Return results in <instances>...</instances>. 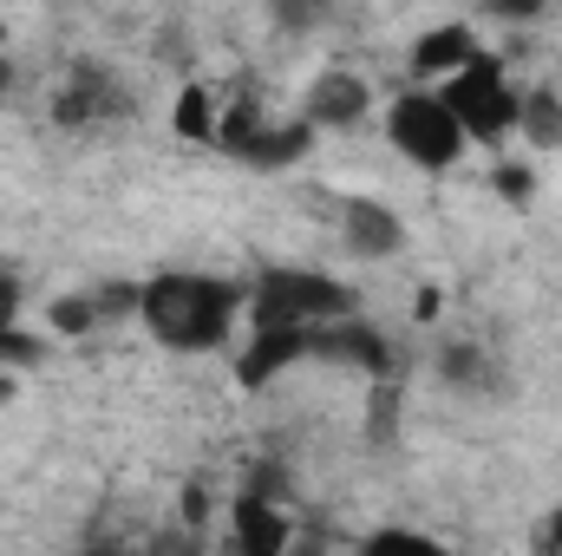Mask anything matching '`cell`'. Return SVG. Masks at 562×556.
<instances>
[{
    "instance_id": "cell-9",
    "label": "cell",
    "mask_w": 562,
    "mask_h": 556,
    "mask_svg": "<svg viewBox=\"0 0 562 556\" xmlns=\"http://www.w3.org/2000/svg\"><path fill=\"white\" fill-rule=\"evenodd\" d=\"M229 544L249 551V556H281L294 544L288 511H281L276 498H262V491H243V498L229 504Z\"/></svg>"
},
{
    "instance_id": "cell-6",
    "label": "cell",
    "mask_w": 562,
    "mask_h": 556,
    "mask_svg": "<svg viewBox=\"0 0 562 556\" xmlns=\"http://www.w3.org/2000/svg\"><path fill=\"white\" fill-rule=\"evenodd\" d=\"M307 354H314V327H294V321H256L249 347H236V380H243L249 393H262V387H276L281 374H288L294 360H307Z\"/></svg>"
},
{
    "instance_id": "cell-14",
    "label": "cell",
    "mask_w": 562,
    "mask_h": 556,
    "mask_svg": "<svg viewBox=\"0 0 562 556\" xmlns=\"http://www.w3.org/2000/svg\"><path fill=\"white\" fill-rule=\"evenodd\" d=\"M517 132L537 144V151H562V92L557 86H530V92H524Z\"/></svg>"
},
{
    "instance_id": "cell-4",
    "label": "cell",
    "mask_w": 562,
    "mask_h": 556,
    "mask_svg": "<svg viewBox=\"0 0 562 556\" xmlns=\"http://www.w3.org/2000/svg\"><path fill=\"white\" fill-rule=\"evenodd\" d=\"M438 92H445V105L458 112V125H464L471 144H491V138H510V132H517L524 92L504 79V66H497L491 53H477V59H464L451 79H438Z\"/></svg>"
},
{
    "instance_id": "cell-15",
    "label": "cell",
    "mask_w": 562,
    "mask_h": 556,
    "mask_svg": "<svg viewBox=\"0 0 562 556\" xmlns=\"http://www.w3.org/2000/svg\"><path fill=\"white\" fill-rule=\"evenodd\" d=\"M46 321H53V334H92V327H105V314H99V294L86 288V294H59L53 308H46Z\"/></svg>"
},
{
    "instance_id": "cell-12",
    "label": "cell",
    "mask_w": 562,
    "mask_h": 556,
    "mask_svg": "<svg viewBox=\"0 0 562 556\" xmlns=\"http://www.w3.org/2000/svg\"><path fill=\"white\" fill-rule=\"evenodd\" d=\"M307 151H314V125H307V119H294V125H269V119H262V125L243 138L236 157L256 164V170H281V164H294V157H307Z\"/></svg>"
},
{
    "instance_id": "cell-18",
    "label": "cell",
    "mask_w": 562,
    "mask_h": 556,
    "mask_svg": "<svg viewBox=\"0 0 562 556\" xmlns=\"http://www.w3.org/2000/svg\"><path fill=\"white\" fill-rule=\"evenodd\" d=\"M491 190H497L510 210H530V197H537V177H530V164H491Z\"/></svg>"
},
{
    "instance_id": "cell-25",
    "label": "cell",
    "mask_w": 562,
    "mask_h": 556,
    "mask_svg": "<svg viewBox=\"0 0 562 556\" xmlns=\"http://www.w3.org/2000/svg\"><path fill=\"white\" fill-rule=\"evenodd\" d=\"M7 400H20V374H7V367H0V407H7Z\"/></svg>"
},
{
    "instance_id": "cell-5",
    "label": "cell",
    "mask_w": 562,
    "mask_h": 556,
    "mask_svg": "<svg viewBox=\"0 0 562 556\" xmlns=\"http://www.w3.org/2000/svg\"><path fill=\"white\" fill-rule=\"evenodd\" d=\"M119 112H132V99H125V86L99 66V59H79V66H66V79L53 86V125H66V132H92V125H112Z\"/></svg>"
},
{
    "instance_id": "cell-16",
    "label": "cell",
    "mask_w": 562,
    "mask_h": 556,
    "mask_svg": "<svg viewBox=\"0 0 562 556\" xmlns=\"http://www.w3.org/2000/svg\"><path fill=\"white\" fill-rule=\"evenodd\" d=\"M40 360H46V341H40V334H26L20 321L0 327V367H7V374H26V367H40Z\"/></svg>"
},
{
    "instance_id": "cell-10",
    "label": "cell",
    "mask_w": 562,
    "mask_h": 556,
    "mask_svg": "<svg viewBox=\"0 0 562 556\" xmlns=\"http://www.w3.org/2000/svg\"><path fill=\"white\" fill-rule=\"evenodd\" d=\"M438 380L451 393H510V374L484 341H445L438 347Z\"/></svg>"
},
{
    "instance_id": "cell-11",
    "label": "cell",
    "mask_w": 562,
    "mask_h": 556,
    "mask_svg": "<svg viewBox=\"0 0 562 556\" xmlns=\"http://www.w3.org/2000/svg\"><path fill=\"white\" fill-rule=\"evenodd\" d=\"M464 59H477V33L464 26V20H445V26H431L413 40V86H438V79H451Z\"/></svg>"
},
{
    "instance_id": "cell-1",
    "label": "cell",
    "mask_w": 562,
    "mask_h": 556,
    "mask_svg": "<svg viewBox=\"0 0 562 556\" xmlns=\"http://www.w3.org/2000/svg\"><path fill=\"white\" fill-rule=\"evenodd\" d=\"M243 308H249V288L223 276H196V269H170V276H150L138 288V321L177 354L223 347Z\"/></svg>"
},
{
    "instance_id": "cell-20",
    "label": "cell",
    "mask_w": 562,
    "mask_h": 556,
    "mask_svg": "<svg viewBox=\"0 0 562 556\" xmlns=\"http://www.w3.org/2000/svg\"><path fill=\"white\" fill-rule=\"evenodd\" d=\"M484 7H491V20H517L524 26V20H543L550 0H484Z\"/></svg>"
},
{
    "instance_id": "cell-22",
    "label": "cell",
    "mask_w": 562,
    "mask_h": 556,
    "mask_svg": "<svg viewBox=\"0 0 562 556\" xmlns=\"http://www.w3.org/2000/svg\"><path fill=\"white\" fill-rule=\"evenodd\" d=\"M20 321V281L0 276V327H13Z\"/></svg>"
},
{
    "instance_id": "cell-27",
    "label": "cell",
    "mask_w": 562,
    "mask_h": 556,
    "mask_svg": "<svg viewBox=\"0 0 562 556\" xmlns=\"http://www.w3.org/2000/svg\"><path fill=\"white\" fill-rule=\"evenodd\" d=\"M0 46H7V26H0Z\"/></svg>"
},
{
    "instance_id": "cell-8",
    "label": "cell",
    "mask_w": 562,
    "mask_h": 556,
    "mask_svg": "<svg viewBox=\"0 0 562 556\" xmlns=\"http://www.w3.org/2000/svg\"><path fill=\"white\" fill-rule=\"evenodd\" d=\"M373 112V86L360 79V73H347V66H327L314 86H307V99H301V119L314 125V132H347V125H360Z\"/></svg>"
},
{
    "instance_id": "cell-17",
    "label": "cell",
    "mask_w": 562,
    "mask_h": 556,
    "mask_svg": "<svg viewBox=\"0 0 562 556\" xmlns=\"http://www.w3.org/2000/svg\"><path fill=\"white\" fill-rule=\"evenodd\" d=\"M269 13H276L281 33H314L334 13V0H269Z\"/></svg>"
},
{
    "instance_id": "cell-13",
    "label": "cell",
    "mask_w": 562,
    "mask_h": 556,
    "mask_svg": "<svg viewBox=\"0 0 562 556\" xmlns=\"http://www.w3.org/2000/svg\"><path fill=\"white\" fill-rule=\"evenodd\" d=\"M216 119H223V99H216L210 86H177V105H170V125H177V138L216 144Z\"/></svg>"
},
{
    "instance_id": "cell-21",
    "label": "cell",
    "mask_w": 562,
    "mask_h": 556,
    "mask_svg": "<svg viewBox=\"0 0 562 556\" xmlns=\"http://www.w3.org/2000/svg\"><path fill=\"white\" fill-rule=\"evenodd\" d=\"M537 551H550V556H562V504L537 524Z\"/></svg>"
},
{
    "instance_id": "cell-19",
    "label": "cell",
    "mask_w": 562,
    "mask_h": 556,
    "mask_svg": "<svg viewBox=\"0 0 562 556\" xmlns=\"http://www.w3.org/2000/svg\"><path fill=\"white\" fill-rule=\"evenodd\" d=\"M367 551H438V544H431L425 531H373Z\"/></svg>"
},
{
    "instance_id": "cell-24",
    "label": "cell",
    "mask_w": 562,
    "mask_h": 556,
    "mask_svg": "<svg viewBox=\"0 0 562 556\" xmlns=\"http://www.w3.org/2000/svg\"><path fill=\"white\" fill-rule=\"evenodd\" d=\"M183 518H190V524H203V518H210V498H203V491H190V498H183Z\"/></svg>"
},
{
    "instance_id": "cell-7",
    "label": "cell",
    "mask_w": 562,
    "mask_h": 556,
    "mask_svg": "<svg viewBox=\"0 0 562 556\" xmlns=\"http://www.w3.org/2000/svg\"><path fill=\"white\" fill-rule=\"evenodd\" d=\"M340 243L360 263H386L406 249V216L380 197H340Z\"/></svg>"
},
{
    "instance_id": "cell-3",
    "label": "cell",
    "mask_w": 562,
    "mask_h": 556,
    "mask_svg": "<svg viewBox=\"0 0 562 556\" xmlns=\"http://www.w3.org/2000/svg\"><path fill=\"white\" fill-rule=\"evenodd\" d=\"M249 314L256 321H294V327H327L353 314V288L321 269H262L249 281Z\"/></svg>"
},
{
    "instance_id": "cell-2",
    "label": "cell",
    "mask_w": 562,
    "mask_h": 556,
    "mask_svg": "<svg viewBox=\"0 0 562 556\" xmlns=\"http://www.w3.org/2000/svg\"><path fill=\"white\" fill-rule=\"evenodd\" d=\"M386 138L419 170H451L464 157V144H471L464 125H458V112L445 105V92H431V86H413V92H400L386 105Z\"/></svg>"
},
{
    "instance_id": "cell-26",
    "label": "cell",
    "mask_w": 562,
    "mask_h": 556,
    "mask_svg": "<svg viewBox=\"0 0 562 556\" xmlns=\"http://www.w3.org/2000/svg\"><path fill=\"white\" fill-rule=\"evenodd\" d=\"M7 92H13V66L0 59V105H7Z\"/></svg>"
},
{
    "instance_id": "cell-23",
    "label": "cell",
    "mask_w": 562,
    "mask_h": 556,
    "mask_svg": "<svg viewBox=\"0 0 562 556\" xmlns=\"http://www.w3.org/2000/svg\"><path fill=\"white\" fill-rule=\"evenodd\" d=\"M438 308H445V294H438V288H419V308H413V314H419V321H431Z\"/></svg>"
}]
</instances>
